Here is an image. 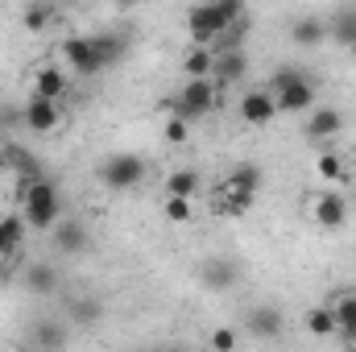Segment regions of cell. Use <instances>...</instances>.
I'll list each match as a JSON object with an SVG mask.
<instances>
[{"label":"cell","mask_w":356,"mask_h":352,"mask_svg":"<svg viewBox=\"0 0 356 352\" xmlns=\"http://www.w3.org/2000/svg\"><path fill=\"white\" fill-rule=\"evenodd\" d=\"M199 182L203 178L195 175V170H170L166 175V199H195V191H199Z\"/></svg>","instance_id":"25"},{"label":"cell","mask_w":356,"mask_h":352,"mask_svg":"<svg viewBox=\"0 0 356 352\" xmlns=\"http://www.w3.org/2000/svg\"><path fill=\"white\" fill-rule=\"evenodd\" d=\"M95 50H99V63H104V71H108V67H116V63H120V54H124V42H120L116 33H95Z\"/></svg>","instance_id":"28"},{"label":"cell","mask_w":356,"mask_h":352,"mask_svg":"<svg viewBox=\"0 0 356 352\" xmlns=\"http://www.w3.org/2000/svg\"><path fill=\"white\" fill-rule=\"evenodd\" d=\"M21 120H25V129L29 133H54L58 129V104L54 99H42V95H29V104H25V112H21Z\"/></svg>","instance_id":"8"},{"label":"cell","mask_w":356,"mask_h":352,"mask_svg":"<svg viewBox=\"0 0 356 352\" xmlns=\"http://www.w3.org/2000/svg\"><path fill=\"white\" fill-rule=\"evenodd\" d=\"M315 170H319V178H327V182H340V178L348 175V166H344V158H340V154H319Z\"/></svg>","instance_id":"30"},{"label":"cell","mask_w":356,"mask_h":352,"mask_svg":"<svg viewBox=\"0 0 356 352\" xmlns=\"http://www.w3.org/2000/svg\"><path fill=\"white\" fill-rule=\"evenodd\" d=\"M216 108V79H186L182 91H178L175 99H170V116L178 120H199V116H207Z\"/></svg>","instance_id":"4"},{"label":"cell","mask_w":356,"mask_h":352,"mask_svg":"<svg viewBox=\"0 0 356 352\" xmlns=\"http://www.w3.org/2000/svg\"><path fill=\"white\" fill-rule=\"evenodd\" d=\"M327 38H336L340 46H356V4H344V8H336L332 13V21H327Z\"/></svg>","instance_id":"19"},{"label":"cell","mask_w":356,"mask_h":352,"mask_svg":"<svg viewBox=\"0 0 356 352\" xmlns=\"http://www.w3.org/2000/svg\"><path fill=\"white\" fill-rule=\"evenodd\" d=\"M25 241V220L21 216H0V257H13Z\"/></svg>","instance_id":"23"},{"label":"cell","mask_w":356,"mask_h":352,"mask_svg":"<svg viewBox=\"0 0 356 352\" xmlns=\"http://www.w3.org/2000/svg\"><path fill=\"white\" fill-rule=\"evenodd\" d=\"M273 116H277V104H273L269 88H253L241 95V120L245 125H269Z\"/></svg>","instance_id":"10"},{"label":"cell","mask_w":356,"mask_h":352,"mask_svg":"<svg viewBox=\"0 0 356 352\" xmlns=\"http://www.w3.org/2000/svg\"><path fill=\"white\" fill-rule=\"evenodd\" d=\"M344 133V116L336 112V108H315L311 112V120H307V129H302V137L307 141H332V137H340Z\"/></svg>","instance_id":"12"},{"label":"cell","mask_w":356,"mask_h":352,"mask_svg":"<svg viewBox=\"0 0 356 352\" xmlns=\"http://www.w3.org/2000/svg\"><path fill=\"white\" fill-rule=\"evenodd\" d=\"M211 349L216 352H232L236 349V332H232V328H216V332H211Z\"/></svg>","instance_id":"33"},{"label":"cell","mask_w":356,"mask_h":352,"mask_svg":"<svg viewBox=\"0 0 356 352\" xmlns=\"http://www.w3.org/2000/svg\"><path fill=\"white\" fill-rule=\"evenodd\" d=\"M311 211H315V224H319V228H327V232L348 224V199H344V195H336V191H323V195H315Z\"/></svg>","instance_id":"9"},{"label":"cell","mask_w":356,"mask_h":352,"mask_svg":"<svg viewBox=\"0 0 356 352\" xmlns=\"http://www.w3.org/2000/svg\"><path fill=\"white\" fill-rule=\"evenodd\" d=\"M0 162L13 170V175H21V182H33V178H42V162L25 150V145H17V141H4V150H0Z\"/></svg>","instance_id":"13"},{"label":"cell","mask_w":356,"mask_h":352,"mask_svg":"<svg viewBox=\"0 0 356 352\" xmlns=\"http://www.w3.org/2000/svg\"><path fill=\"white\" fill-rule=\"evenodd\" d=\"M302 323H307V332H311V336H319V340L336 336V315H332V307H311Z\"/></svg>","instance_id":"27"},{"label":"cell","mask_w":356,"mask_h":352,"mask_svg":"<svg viewBox=\"0 0 356 352\" xmlns=\"http://www.w3.org/2000/svg\"><path fill=\"white\" fill-rule=\"evenodd\" d=\"M348 352H356V349H348Z\"/></svg>","instance_id":"38"},{"label":"cell","mask_w":356,"mask_h":352,"mask_svg":"<svg viewBox=\"0 0 356 352\" xmlns=\"http://www.w3.org/2000/svg\"><path fill=\"white\" fill-rule=\"evenodd\" d=\"M166 141H175V145H182V141H186V120H178V116H170V120H166Z\"/></svg>","instance_id":"34"},{"label":"cell","mask_w":356,"mask_h":352,"mask_svg":"<svg viewBox=\"0 0 356 352\" xmlns=\"http://www.w3.org/2000/svg\"><path fill=\"white\" fill-rule=\"evenodd\" d=\"M353 54H356V46H353Z\"/></svg>","instance_id":"37"},{"label":"cell","mask_w":356,"mask_h":352,"mask_svg":"<svg viewBox=\"0 0 356 352\" xmlns=\"http://www.w3.org/2000/svg\"><path fill=\"white\" fill-rule=\"evenodd\" d=\"M17 203L25 207V228L33 232H54L58 228V216H63V195L50 178H33V182H21L17 186Z\"/></svg>","instance_id":"2"},{"label":"cell","mask_w":356,"mask_h":352,"mask_svg":"<svg viewBox=\"0 0 356 352\" xmlns=\"http://www.w3.org/2000/svg\"><path fill=\"white\" fill-rule=\"evenodd\" d=\"M54 245H58V253L79 257V253H88V228H83L79 220H58V228H54Z\"/></svg>","instance_id":"17"},{"label":"cell","mask_w":356,"mask_h":352,"mask_svg":"<svg viewBox=\"0 0 356 352\" xmlns=\"http://www.w3.org/2000/svg\"><path fill=\"white\" fill-rule=\"evenodd\" d=\"M166 352H195V349H186V344H175V349H166Z\"/></svg>","instance_id":"36"},{"label":"cell","mask_w":356,"mask_h":352,"mask_svg":"<svg viewBox=\"0 0 356 352\" xmlns=\"http://www.w3.org/2000/svg\"><path fill=\"white\" fill-rule=\"evenodd\" d=\"M182 71H186V79H211L216 54H211L207 46H191V50L182 54Z\"/></svg>","instance_id":"20"},{"label":"cell","mask_w":356,"mask_h":352,"mask_svg":"<svg viewBox=\"0 0 356 352\" xmlns=\"http://www.w3.org/2000/svg\"><path fill=\"white\" fill-rule=\"evenodd\" d=\"M199 282L211 286V290H232L241 282V265L232 262V257H207L203 269H199Z\"/></svg>","instance_id":"11"},{"label":"cell","mask_w":356,"mask_h":352,"mask_svg":"<svg viewBox=\"0 0 356 352\" xmlns=\"http://www.w3.org/2000/svg\"><path fill=\"white\" fill-rule=\"evenodd\" d=\"M336 336H340V340H344V344H353V349H356V328H340V332H336Z\"/></svg>","instance_id":"35"},{"label":"cell","mask_w":356,"mask_h":352,"mask_svg":"<svg viewBox=\"0 0 356 352\" xmlns=\"http://www.w3.org/2000/svg\"><path fill=\"white\" fill-rule=\"evenodd\" d=\"M33 95H42V99H54V104H58V99L67 95V75H63L58 67H50V63H46V67H38V75H33Z\"/></svg>","instance_id":"18"},{"label":"cell","mask_w":356,"mask_h":352,"mask_svg":"<svg viewBox=\"0 0 356 352\" xmlns=\"http://www.w3.org/2000/svg\"><path fill=\"white\" fill-rule=\"evenodd\" d=\"M245 71H249V50H232V54H216L211 79H216V88H220V83L228 88V83H241Z\"/></svg>","instance_id":"16"},{"label":"cell","mask_w":356,"mask_h":352,"mask_svg":"<svg viewBox=\"0 0 356 352\" xmlns=\"http://www.w3.org/2000/svg\"><path fill=\"white\" fill-rule=\"evenodd\" d=\"M63 58H67V67H75L83 79H91V75L104 71L99 50H95V38H67V42H63Z\"/></svg>","instance_id":"7"},{"label":"cell","mask_w":356,"mask_h":352,"mask_svg":"<svg viewBox=\"0 0 356 352\" xmlns=\"http://www.w3.org/2000/svg\"><path fill=\"white\" fill-rule=\"evenodd\" d=\"M253 199H257V195H245V191H228V186H224V211H228V216H245V211L253 207Z\"/></svg>","instance_id":"31"},{"label":"cell","mask_w":356,"mask_h":352,"mask_svg":"<svg viewBox=\"0 0 356 352\" xmlns=\"http://www.w3.org/2000/svg\"><path fill=\"white\" fill-rule=\"evenodd\" d=\"M25 290L33 294V298H50V294H58V269L46 262H29L25 265Z\"/></svg>","instance_id":"14"},{"label":"cell","mask_w":356,"mask_h":352,"mask_svg":"<svg viewBox=\"0 0 356 352\" xmlns=\"http://www.w3.org/2000/svg\"><path fill=\"white\" fill-rule=\"evenodd\" d=\"M21 21H25L29 33H46V25L54 21V4H46V0H29V4L21 8Z\"/></svg>","instance_id":"26"},{"label":"cell","mask_w":356,"mask_h":352,"mask_svg":"<svg viewBox=\"0 0 356 352\" xmlns=\"http://www.w3.org/2000/svg\"><path fill=\"white\" fill-rule=\"evenodd\" d=\"M245 332H249L253 340H277V336L286 332V315H282V307H273V303H257V307H249V315H245Z\"/></svg>","instance_id":"6"},{"label":"cell","mask_w":356,"mask_h":352,"mask_svg":"<svg viewBox=\"0 0 356 352\" xmlns=\"http://www.w3.org/2000/svg\"><path fill=\"white\" fill-rule=\"evenodd\" d=\"M290 38H294V46H319V42L327 38V21H319V17H298V21L290 25Z\"/></svg>","instance_id":"21"},{"label":"cell","mask_w":356,"mask_h":352,"mask_svg":"<svg viewBox=\"0 0 356 352\" xmlns=\"http://www.w3.org/2000/svg\"><path fill=\"white\" fill-rule=\"evenodd\" d=\"M249 21V8L241 0H220V4H191L186 8V33L195 46H216L232 25H245Z\"/></svg>","instance_id":"1"},{"label":"cell","mask_w":356,"mask_h":352,"mask_svg":"<svg viewBox=\"0 0 356 352\" xmlns=\"http://www.w3.org/2000/svg\"><path fill=\"white\" fill-rule=\"evenodd\" d=\"M67 315H71V323H79V332H83V328H95V323L104 319V303L91 298V294H83V298H75V303L67 307Z\"/></svg>","instance_id":"22"},{"label":"cell","mask_w":356,"mask_h":352,"mask_svg":"<svg viewBox=\"0 0 356 352\" xmlns=\"http://www.w3.org/2000/svg\"><path fill=\"white\" fill-rule=\"evenodd\" d=\"M269 95H273L277 112H307L315 104V79L302 75L298 67H282L269 79Z\"/></svg>","instance_id":"3"},{"label":"cell","mask_w":356,"mask_h":352,"mask_svg":"<svg viewBox=\"0 0 356 352\" xmlns=\"http://www.w3.org/2000/svg\"><path fill=\"white\" fill-rule=\"evenodd\" d=\"M332 315H336V332H340V328H356V290H348V294H336Z\"/></svg>","instance_id":"29"},{"label":"cell","mask_w":356,"mask_h":352,"mask_svg":"<svg viewBox=\"0 0 356 352\" xmlns=\"http://www.w3.org/2000/svg\"><path fill=\"white\" fill-rule=\"evenodd\" d=\"M224 186H228V191L257 195V186H261V166H257V162H241V166H232V175H228Z\"/></svg>","instance_id":"24"},{"label":"cell","mask_w":356,"mask_h":352,"mask_svg":"<svg viewBox=\"0 0 356 352\" xmlns=\"http://www.w3.org/2000/svg\"><path fill=\"white\" fill-rule=\"evenodd\" d=\"M29 340H33L38 352H63L67 349V323H58V319H38V323L29 328Z\"/></svg>","instance_id":"15"},{"label":"cell","mask_w":356,"mask_h":352,"mask_svg":"<svg viewBox=\"0 0 356 352\" xmlns=\"http://www.w3.org/2000/svg\"><path fill=\"white\" fill-rule=\"evenodd\" d=\"M166 220L186 224V220H191V199H166Z\"/></svg>","instance_id":"32"},{"label":"cell","mask_w":356,"mask_h":352,"mask_svg":"<svg viewBox=\"0 0 356 352\" xmlns=\"http://www.w3.org/2000/svg\"><path fill=\"white\" fill-rule=\"evenodd\" d=\"M145 178V158L141 154H112L99 162V182L108 191H133Z\"/></svg>","instance_id":"5"}]
</instances>
